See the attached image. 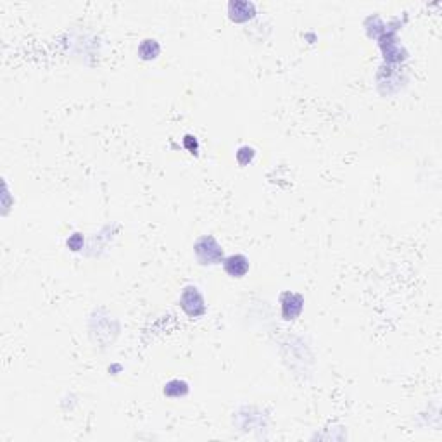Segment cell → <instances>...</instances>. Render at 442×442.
<instances>
[{
  "mask_svg": "<svg viewBox=\"0 0 442 442\" xmlns=\"http://www.w3.org/2000/svg\"><path fill=\"white\" fill-rule=\"evenodd\" d=\"M194 256L201 267H218L223 262L225 251L214 235H201L194 242Z\"/></svg>",
  "mask_w": 442,
  "mask_h": 442,
  "instance_id": "6da1fadb",
  "label": "cell"
},
{
  "mask_svg": "<svg viewBox=\"0 0 442 442\" xmlns=\"http://www.w3.org/2000/svg\"><path fill=\"white\" fill-rule=\"evenodd\" d=\"M178 306L187 315L191 320H197L208 313V304H206L204 294L197 285H185L180 292Z\"/></svg>",
  "mask_w": 442,
  "mask_h": 442,
  "instance_id": "7a4b0ae2",
  "label": "cell"
},
{
  "mask_svg": "<svg viewBox=\"0 0 442 442\" xmlns=\"http://www.w3.org/2000/svg\"><path fill=\"white\" fill-rule=\"evenodd\" d=\"M397 28L400 26L387 25V32L378 38V47H380L384 61L387 64H401V62L408 59L406 49L397 40Z\"/></svg>",
  "mask_w": 442,
  "mask_h": 442,
  "instance_id": "3957f363",
  "label": "cell"
},
{
  "mask_svg": "<svg viewBox=\"0 0 442 442\" xmlns=\"http://www.w3.org/2000/svg\"><path fill=\"white\" fill-rule=\"evenodd\" d=\"M280 317L284 321H295L304 311V295L294 291H284L278 297Z\"/></svg>",
  "mask_w": 442,
  "mask_h": 442,
  "instance_id": "277c9868",
  "label": "cell"
},
{
  "mask_svg": "<svg viewBox=\"0 0 442 442\" xmlns=\"http://www.w3.org/2000/svg\"><path fill=\"white\" fill-rule=\"evenodd\" d=\"M227 14L230 21L242 25V23H249L251 19H254L258 14V9L251 0H232V2H228Z\"/></svg>",
  "mask_w": 442,
  "mask_h": 442,
  "instance_id": "5b68a950",
  "label": "cell"
},
{
  "mask_svg": "<svg viewBox=\"0 0 442 442\" xmlns=\"http://www.w3.org/2000/svg\"><path fill=\"white\" fill-rule=\"evenodd\" d=\"M221 267H223V271L228 277L234 278V280H241L251 270V261H249V258L245 254L237 252V254L225 256Z\"/></svg>",
  "mask_w": 442,
  "mask_h": 442,
  "instance_id": "8992f818",
  "label": "cell"
},
{
  "mask_svg": "<svg viewBox=\"0 0 442 442\" xmlns=\"http://www.w3.org/2000/svg\"><path fill=\"white\" fill-rule=\"evenodd\" d=\"M188 392H191V384L184 378H171L162 387V394L169 400H184L188 395Z\"/></svg>",
  "mask_w": 442,
  "mask_h": 442,
  "instance_id": "52a82bcc",
  "label": "cell"
},
{
  "mask_svg": "<svg viewBox=\"0 0 442 442\" xmlns=\"http://www.w3.org/2000/svg\"><path fill=\"white\" fill-rule=\"evenodd\" d=\"M137 54L142 61H156L161 54V43L156 38H144L140 43H138Z\"/></svg>",
  "mask_w": 442,
  "mask_h": 442,
  "instance_id": "ba28073f",
  "label": "cell"
},
{
  "mask_svg": "<svg viewBox=\"0 0 442 442\" xmlns=\"http://www.w3.org/2000/svg\"><path fill=\"white\" fill-rule=\"evenodd\" d=\"M256 149L252 145H241V147L235 151V161L238 162V166H249L254 162L256 159Z\"/></svg>",
  "mask_w": 442,
  "mask_h": 442,
  "instance_id": "9c48e42d",
  "label": "cell"
},
{
  "mask_svg": "<svg viewBox=\"0 0 442 442\" xmlns=\"http://www.w3.org/2000/svg\"><path fill=\"white\" fill-rule=\"evenodd\" d=\"M182 144H184V147L187 149V152L188 154H192V156H197L199 154V149H201V144H199V140H197V137H195V135H192V134H187L184 137V140H182Z\"/></svg>",
  "mask_w": 442,
  "mask_h": 442,
  "instance_id": "30bf717a",
  "label": "cell"
},
{
  "mask_svg": "<svg viewBox=\"0 0 442 442\" xmlns=\"http://www.w3.org/2000/svg\"><path fill=\"white\" fill-rule=\"evenodd\" d=\"M66 244H68V247L71 249V251L78 252L79 249L83 247V235L82 234H73L71 237L66 241Z\"/></svg>",
  "mask_w": 442,
  "mask_h": 442,
  "instance_id": "8fae6325",
  "label": "cell"
}]
</instances>
